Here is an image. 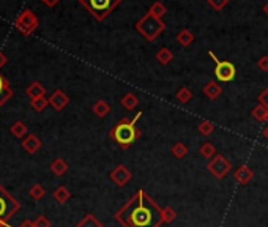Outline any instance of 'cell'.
Masks as SVG:
<instances>
[{
  "instance_id": "obj_21",
  "label": "cell",
  "mask_w": 268,
  "mask_h": 227,
  "mask_svg": "<svg viewBox=\"0 0 268 227\" xmlns=\"http://www.w3.org/2000/svg\"><path fill=\"white\" fill-rule=\"evenodd\" d=\"M54 199L55 202H59V204H65V202L69 200V197H71V193H69V189L67 186H59L54 191Z\"/></svg>"
},
{
  "instance_id": "obj_6",
  "label": "cell",
  "mask_w": 268,
  "mask_h": 227,
  "mask_svg": "<svg viewBox=\"0 0 268 227\" xmlns=\"http://www.w3.org/2000/svg\"><path fill=\"white\" fill-rule=\"evenodd\" d=\"M208 55L215 60L216 66H215V76L219 82H232L237 76V68L232 62L229 60H219L218 57L215 55L213 50H208Z\"/></svg>"
},
{
  "instance_id": "obj_41",
  "label": "cell",
  "mask_w": 268,
  "mask_h": 227,
  "mask_svg": "<svg viewBox=\"0 0 268 227\" xmlns=\"http://www.w3.org/2000/svg\"><path fill=\"white\" fill-rule=\"evenodd\" d=\"M264 137H265L267 141H268V126H267V128H265V131H264Z\"/></svg>"
},
{
  "instance_id": "obj_25",
  "label": "cell",
  "mask_w": 268,
  "mask_h": 227,
  "mask_svg": "<svg viewBox=\"0 0 268 227\" xmlns=\"http://www.w3.org/2000/svg\"><path fill=\"white\" fill-rule=\"evenodd\" d=\"M170 151H172V155L177 158V160H183V158L188 155L189 150L183 142H177V144H174V147L170 148Z\"/></svg>"
},
{
  "instance_id": "obj_39",
  "label": "cell",
  "mask_w": 268,
  "mask_h": 227,
  "mask_svg": "<svg viewBox=\"0 0 268 227\" xmlns=\"http://www.w3.org/2000/svg\"><path fill=\"white\" fill-rule=\"evenodd\" d=\"M6 62H8V59H6V55H5L3 52H0V68H3Z\"/></svg>"
},
{
  "instance_id": "obj_29",
  "label": "cell",
  "mask_w": 268,
  "mask_h": 227,
  "mask_svg": "<svg viewBox=\"0 0 268 227\" xmlns=\"http://www.w3.org/2000/svg\"><path fill=\"white\" fill-rule=\"evenodd\" d=\"M267 112H268V109L265 106H262V104H257L256 107L252 109V117L257 120V122H265L267 120Z\"/></svg>"
},
{
  "instance_id": "obj_5",
  "label": "cell",
  "mask_w": 268,
  "mask_h": 227,
  "mask_svg": "<svg viewBox=\"0 0 268 227\" xmlns=\"http://www.w3.org/2000/svg\"><path fill=\"white\" fill-rule=\"evenodd\" d=\"M21 210V204L0 185V221L6 223Z\"/></svg>"
},
{
  "instance_id": "obj_33",
  "label": "cell",
  "mask_w": 268,
  "mask_h": 227,
  "mask_svg": "<svg viewBox=\"0 0 268 227\" xmlns=\"http://www.w3.org/2000/svg\"><path fill=\"white\" fill-rule=\"evenodd\" d=\"M11 97H13V88H11V85L8 84L5 87V90L0 93V106H3L6 101L8 99H11Z\"/></svg>"
},
{
  "instance_id": "obj_23",
  "label": "cell",
  "mask_w": 268,
  "mask_h": 227,
  "mask_svg": "<svg viewBox=\"0 0 268 227\" xmlns=\"http://www.w3.org/2000/svg\"><path fill=\"white\" fill-rule=\"evenodd\" d=\"M199 151H201V155L205 158V160H212V158H215L216 155V147L212 144V142H205V144H202L201 145V148H199Z\"/></svg>"
},
{
  "instance_id": "obj_18",
  "label": "cell",
  "mask_w": 268,
  "mask_h": 227,
  "mask_svg": "<svg viewBox=\"0 0 268 227\" xmlns=\"http://www.w3.org/2000/svg\"><path fill=\"white\" fill-rule=\"evenodd\" d=\"M120 103H122V106L125 107L126 111H133V109H136L137 107L139 98L134 93H126V95H123V98H122Z\"/></svg>"
},
{
  "instance_id": "obj_34",
  "label": "cell",
  "mask_w": 268,
  "mask_h": 227,
  "mask_svg": "<svg viewBox=\"0 0 268 227\" xmlns=\"http://www.w3.org/2000/svg\"><path fill=\"white\" fill-rule=\"evenodd\" d=\"M34 226L35 227H50V221L46 216H43V214H41V216H38L34 221Z\"/></svg>"
},
{
  "instance_id": "obj_40",
  "label": "cell",
  "mask_w": 268,
  "mask_h": 227,
  "mask_svg": "<svg viewBox=\"0 0 268 227\" xmlns=\"http://www.w3.org/2000/svg\"><path fill=\"white\" fill-rule=\"evenodd\" d=\"M21 227H35V226H34V221H29V219H25L24 223L21 224Z\"/></svg>"
},
{
  "instance_id": "obj_10",
  "label": "cell",
  "mask_w": 268,
  "mask_h": 227,
  "mask_svg": "<svg viewBox=\"0 0 268 227\" xmlns=\"http://www.w3.org/2000/svg\"><path fill=\"white\" fill-rule=\"evenodd\" d=\"M48 99H49V104L52 106L55 111L65 109V107L68 106V103H69L68 95H67L65 92H63V90H55Z\"/></svg>"
},
{
  "instance_id": "obj_19",
  "label": "cell",
  "mask_w": 268,
  "mask_h": 227,
  "mask_svg": "<svg viewBox=\"0 0 268 227\" xmlns=\"http://www.w3.org/2000/svg\"><path fill=\"white\" fill-rule=\"evenodd\" d=\"M156 60L161 63V65H169V63L174 60V52L168 48H161L156 52Z\"/></svg>"
},
{
  "instance_id": "obj_12",
  "label": "cell",
  "mask_w": 268,
  "mask_h": 227,
  "mask_svg": "<svg viewBox=\"0 0 268 227\" xmlns=\"http://www.w3.org/2000/svg\"><path fill=\"white\" fill-rule=\"evenodd\" d=\"M41 145H43L41 141L35 134H27L24 137V141H22V148L27 151V153H30V155L36 153V151L41 148Z\"/></svg>"
},
{
  "instance_id": "obj_35",
  "label": "cell",
  "mask_w": 268,
  "mask_h": 227,
  "mask_svg": "<svg viewBox=\"0 0 268 227\" xmlns=\"http://www.w3.org/2000/svg\"><path fill=\"white\" fill-rule=\"evenodd\" d=\"M257 101H259V104H262V106H265L267 109H268V87L265 88V90L259 95V98H257Z\"/></svg>"
},
{
  "instance_id": "obj_30",
  "label": "cell",
  "mask_w": 268,
  "mask_h": 227,
  "mask_svg": "<svg viewBox=\"0 0 268 227\" xmlns=\"http://www.w3.org/2000/svg\"><path fill=\"white\" fill-rule=\"evenodd\" d=\"M48 104H49V99H46V97H40V98H35V99L30 101V106L34 107V111H36V112L44 111Z\"/></svg>"
},
{
  "instance_id": "obj_15",
  "label": "cell",
  "mask_w": 268,
  "mask_h": 227,
  "mask_svg": "<svg viewBox=\"0 0 268 227\" xmlns=\"http://www.w3.org/2000/svg\"><path fill=\"white\" fill-rule=\"evenodd\" d=\"M67 170H68V162L65 160H62V158H57V160H54L52 164H50V172L57 177L65 175Z\"/></svg>"
},
{
  "instance_id": "obj_42",
  "label": "cell",
  "mask_w": 268,
  "mask_h": 227,
  "mask_svg": "<svg viewBox=\"0 0 268 227\" xmlns=\"http://www.w3.org/2000/svg\"><path fill=\"white\" fill-rule=\"evenodd\" d=\"M264 13H267V16H268V2H267L265 6H264Z\"/></svg>"
},
{
  "instance_id": "obj_22",
  "label": "cell",
  "mask_w": 268,
  "mask_h": 227,
  "mask_svg": "<svg viewBox=\"0 0 268 227\" xmlns=\"http://www.w3.org/2000/svg\"><path fill=\"white\" fill-rule=\"evenodd\" d=\"M10 131H11V134L15 136L16 139H24V136H27L29 130H27V126H25L22 122H16V123L11 125Z\"/></svg>"
},
{
  "instance_id": "obj_13",
  "label": "cell",
  "mask_w": 268,
  "mask_h": 227,
  "mask_svg": "<svg viewBox=\"0 0 268 227\" xmlns=\"http://www.w3.org/2000/svg\"><path fill=\"white\" fill-rule=\"evenodd\" d=\"M221 93H222V87L216 81H210L208 84L203 87V95L212 101L216 99L218 97H221Z\"/></svg>"
},
{
  "instance_id": "obj_2",
  "label": "cell",
  "mask_w": 268,
  "mask_h": 227,
  "mask_svg": "<svg viewBox=\"0 0 268 227\" xmlns=\"http://www.w3.org/2000/svg\"><path fill=\"white\" fill-rule=\"evenodd\" d=\"M142 117V112H137L134 118H122L120 122L109 131L111 139H114L123 150H128L131 145L140 137V130L137 128V122Z\"/></svg>"
},
{
  "instance_id": "obj_37",
  "label": "cell",
  "mask_w": 268,
  "mask_h": 227,
  "mask_svg": "<svg viewBox=\"0 0 268 227\" xmlns=\"http://www.w3.org/2000/svg\"><path fill=\"white\" fill-rule=\"evenodd\" d=\"M8 84H10V82H8V81H6V79L3 78V76H2V74H0V93H2V92L5 90V87H6V85H8Z\"/></svg>"
},
{
  "instance_id": "obj_31",
  "label": "cell",
  "mask_w": 268,
  "mask_h": 227,
  "mask_svg": "<svg viewBox=\"0 0 268 227\" xmlns=\"http://www.w3.org/2000/svg\"><path fill=\"white\" fill-rule=\"evenodd\" d=\"M163 218H164V224H170L177 219V211L172 207H166L163 208Z\"/></svg>"
},
{
  "instance_id": "obj_24",
  "label": "cell",
  "mask_w": 268,
  "mask_h": 227,
  "mask_svg": "<svg viewBox=\"0 0 268 227\" xmlns=\"http://www.w3.org/2000/svg\"><path fill=\"white\" fill-rule=\"evenodd\" d=\"M29 195L34 200H41L44 195H46V189H44L43 185H40V183H35V185L29 189Z\"/></svg>"
},
{
  "instance_id": "obj_36",
  "label": "cell",
  "mask_w": 268,
  "mask_h": 227,
  "mask_svg": "<svg viewBox=\"0 0 268 227\" xmlns=\"http://www.w3.org/2000/svg\"><path fill=\"white\" fill-rule=\"evenodd\" d=\"M257 66H259V69H262V71H268V55L260 57V59L257 60Z\"/></svg>"
},
{
  "instance_id": "obj_17",
  "label": "cell",
  "mask_w": 268,
  "mask_h": 227,
  "mask_svg": "<svg viewBox=\"0 0 268 227\" xmlns=\"http://www.w3.org/2000/svg\"><path fill=\"white\" fill-rule=\"evenodd\" d=\"M76 227H104L103 226V223L95 216V214H92V213H88V214H85L84 218H82L78 224H76Z\"/></svg>"
},
{
  "instance_id": "obj_38",
  "label": "cell",
  "mask_w": 268,
  "mask_h": 227,
  "mask_svg": "<svg viewBox=\"0 0 268 227\" xmlns=\"http://www.w3.org/2000/svg\"><path fill=\"white\" fill-rule=\"evenodd\" d=\"M41 2L46 5V6H50V8H52V6H55L57 3L60 2V0H41Z\"/></svg>"
},
{
  "instance_id": "obj_44",
  "label": "cell",
  "mask_w": 268,
  "mask_h": 227,
  "mask_svg": "<svg viewBox=\"0 0 268 227\" xmlns=\"http://www.w3.org/2000/svg\"><path fill=\"white\" fill-rule=\"evenodd\" d=\"M267 123H268V112H267Z\"/></svg>"
},
{
  "instance_id": "obj_43",
  "label": "cell",
  "mask_w": 268,
  "mask_h": 227,
  "mask_svg": "<svg viewBox=\"0 0 268 227\" xmlns=\"http://www.w3.org/2000/svg\"><path fill=\"white\" fill-rule=\"evenodd\" d=\"M5 226V223H2V221H0V227H3Z\"/></svg>"
},
{
  "instance_id": "obj_3",
  "label": "cell",
  "mask_w": 268,
  "mask_h": 227,
  "mask_svg": "<svg viewBox=\"0 0 268 227\" xmlns=\"http://www.w3.org/2000/svg\"><path fill=\"white\" fill-rule=\"evenodd\" d=\"M134 27H136V30L145 38L147 41H155L156 38L164 32L166 24L163 22V19H159L156 16L150 15V13H147L145 16L139 19Z\"/></svg>"
},
{
  "instance_id": "obj_8",
  "label": "cell",
  "mask_w": 268,
  "mask_h": 227,
  "mask_svg": "<svg viewBox=\"0 0 268 227\" xmlns=\"http://www.w3.org/2000/svg\"><path fill=\"white\" fill-rule=\"evenodd\" d=\"M16 27L24 36H29L30 33H34L38 27V17L35 16L34 11L24 10L16 19Z\"/></svg>"
},
{
  "instance_id": "obj_7",
  "label": "cell",
  "mask_w": 268,
  "mask_h": 227,
  "mask_svg": "<svg viewBox=\"0 0 268 227\" xmlns=\"http://www.w3.org/2000/svg\"><path fill=\"white\" fill-rule=\"evenodd\" d=\"M231 169H232L231 161H229L224 155H219V153L216 155L215 158H212V160H210L208 164H207V170L218 180L224 178V177L231 172Z\"/></svg>"
},
{
  "instance_id": "obj_9",
  "label": "cell",
  "mask_w": 268,
  "mask_h": 227,
  "mask_svg": "<svg viewBox=\"0 0 268 227\" xmlns=\"http://www.w3.org/2000/svg\"><path fill=\"white\" fill-rule=\"evenodd\" d=\"M109 177H111V180L116 183L118 188H123V186H126L131 181L133 174H131V170L125 166V164H118L116 169L111 170Z\"/></svg>"
},
{
  "instance_id": "obj_28",
  "label": "cell",
  "mask_w": 268,
  "mask_h": 227,
  "mask_svg": "<svg viewBox=\"0 0 268 227\" xmlns=\"http://www.w3.org/2000/svg\"><path fill=\"white\" fill-rule=\"evenodd\" d=\"M197 131H199L202 136H210L215 131V123L210 122V120H203V122H201V125L197 126Z\"/></svg>"
},
{
  "instance_id": "obj_20",
  "label": "cell",
  "mask_w": 268,
  "mask_h": 227,
  "mask_svg": "<svg viewBox=\"0 0 268 227\" xmlns=\"http://www.w3.org/2000/svg\"><path fill=\"white\" fill-rule=\"evenodd\" d=\"M44 93H46V88H44L40 82H34V84H30L29 88H27V95L30 97V99H35V98H40V97H44Z\"/></svg>"
},
{
  "instance_id": "obj_32",
  "label": "cell",
  "mask_w": 268,
  "mask_h": 227,
  "mask_svg": "<svg viewBox=\"0 0 268 227\" xmlns=\"http://www.w3.org/2000/svg\"><path fill=\"white\" fill-rule=\"evenodd\" d=\"M207 2L215 11H222L226 8V5L229 3V0H207Z\"/></svg>"
},
{
  "instance_id": "obj_4",
  "label": "cell",
  "mask_w": 268,
  "mask_h": 227,
  "mask_svg": "<svg viewBox=\"0 0 268 227\" xmlns=\"http://www.w3.org/2000/svg\"><path fill=\"white\" fill-rule=\"evenodd\" d=\"M79 3L84 6L97 21H104V19L122 3V0H79Z\"/></svg>"
},
{
  "instance_id": "obj_1",
  "label": "cell",
  "mask_w": 268,
  "mask_h": 227,
  "mask_svg": "<svg viewBox=\"0 0 268 227\" xmlns=\"http://www.w3.org/2000/svg\"><path fill=\"white\" fill-rule=\"evenodd\" d=\"M114 218L122 227H161L164 224L163 208L145 189H137Z\"/></svg>"
},
{
  "instance_id": "obj_26",
  "label": "cell",
  "mask_w": 268,
  "mask_h": 227,
  "mask_svg": "<svg viewBox=\"0 0 268 227\" xmlns=\"http://www.w3.org/2000/svg\"><path fill=\"white\" fill-rule=\"evenodd\" d=\"M175 97L182 104H186V103H189L191 99H193V92H191L188 87H182L180 90L177 92Z\"/></svg>"
},
{
  "instance_id": "obj_27",
  "label": "cell",
  "mask_w": 268,
  "mask_h": 227,
  "mask_svg": "<svg viewBox=\"0 0 268 227\" xmlns=\"http://www.w3.org/2000/svg\"><path fill=\"white\" fill-rule=\"evenodd\" d=\"M149 13H150V15H153V16H156V17L161 19L166 15V13H168V8H166V6L161 2H155L149 8Z\"/></svg>"
},
{
  "instance_id": "obj_14",
  "label": "cell",
  "mask_w": 268,
  "mask_h": 227,
  "mask_svg": "<svg viewBox=\"0 0 268 227\" xmlns=\"http://www.w3.org/2000/svg\"><path fill=\"white\" fill-rule=\"evenodd\" d=\"M177 43L183 48H188L189 44L194 43V33L189 29H183L177 33Z\"/></svg>"
},
{
  "instance_id": "obj_16",
  "label": "cell",
  "mask_w": 268,
  "mask_h": 227,
  "mask_svg": "<svg viewBox=\"0 0 268 227\" xmlns=\"http://www.w3.org/2000/svg\"><path fill=\"white\" fill-rule=\"evenodd\" d=\"M92 111H93V114H95L97 117L103 118V117H106L107 114L111 112V106L107 104V101H104V99H98L97 103L93 104Z\"/></svg>"
},
{
  "instance_id": "obj_11",
  "label": "cell",
  "mask_w": 268,
  "mask_h": 227,
  "mask_svg": "<svg viewBox=\"0 0 268 227\" xmlns=\"http://www.w3.org/2000/svg\"><path fill=\"white\" fill-rule=\"evenodd\" d=\"M234 178L237 180L240 185L245 186L254 178V172H252V169L248 166V164H241V166L234 172Z\"/></svg>"
}]
</instances>
